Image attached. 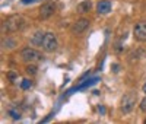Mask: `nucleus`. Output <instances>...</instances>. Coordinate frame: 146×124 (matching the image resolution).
Returning <instances> with one entry per match:
<instances>
[{
  "label": "nucleus",
  "instance_id": "20e7f679",
  "mask_svg": "<svg viewBox=\"0 0 146 124\" xmlns=\"http://www.w3.org/2000/svg\"><path fill=\"white\" fill-rule=\"evenodd\" d=\"M21 57H22V60L25 61V63H34V61H36V60H41L42 56L36 51L35 48L27 47V48H23L21 51Z\"/></svg>",
  "mask_w": 146,
  "mask_h": 124
},
{
  "label": "nucleus",
  "instance_id": "9d476101",
  "mask_svg": "<svg viewBox=\"0 0 146 124\" xmlns=\"http://www.w3.org/2000/svg\"><path fill=\"white\" fill-rule=\"evenodd\" d=\"M91 7H92L91 0H85V2L78 5V12H79V13H86V12L91 10Z\"/></svg>",
  "mask_w": 146,
  "mask_h": 124
},
{
  "label": "nucleus",
  "instance_id": "f257e3e1",
  "mask_svg": "<svg viewBox=\"0 0 146 124\" xmlns=\"http://www.w3.org/2000/svg\"><path fill=\"white\" fill-rule=\"evenodd\" d=\"M25 25H27V19L23 16H21V15H12L7 19L3 21L2 28L6 32H16V31H21Z\"/></svg>",
  "mask_w": 146,
  "mask_h": 124
},
{
  "label": "nucleus",
  "instance_id": "6e6552de",
  "mask_svg": "<svg viewBox=\"0 0 146 124\" xmlns=\"http://www.w3.org/2000/svg\"><path fill=\"white\" fill-rule=\"evenodd\" d=\"M113 9V5L110 0H101V2H98V5H96V12H98L100 15H107L110 13Z\"/></svg>",
  "mask_w": 146,
  "mask_h": 124
},
{
  "label": "nucleus",
  "instance_id": "4468645a",
  "mask_svg": "<svg viewBox=\"0 0 146 124\" xmlns=\"http://www.w3.org/2000/svg\"><path fill=\"white\" fill-rule=\"evenodd\" d=\"M31 86H32V82H31V80H28V79L22 80V83H21V88H22V89H29Z\"/></svg>",
  "mask_w": 146,
  "mask_h": 124
},
{
  "label": "nucleus",
  "instance_id": "f03ea898",
  "mask_svg": "<svg viewBox=\"0 0 146 124\" xmlns=\"http://www.w3.org/2000/svg\"><path fill=\"white\" fill-rule=\"evenodd\" d=\"M136 101H137V95L135 92H127L123 95V98H121V101H120V109H121V113L123 114H129L133 111V108H135L136 105Z\"/></svg>",
  "mask_w": 146,
  "mask_h": 124
},
{
  "label": "nucleus",
  "instance_id": "39448f33",
  "mask_svg": "<svg viewBox=\"0 0 146 124\" xmlns=\"http://www.w3.org/2000/svg\"><path fill=\"white\" fill-rule=\"evenodd\" d=\"M133 35H135V38L140 42L146 41V21H140L135 25V28H133Z\"/></svg>",
  "mask_w": 146,
  "mask_h": 124
},
{
  "label": "nucleus",
  "instance_id": "9b49d317",
  "mask_svg": "<svg viewBox=\"0 0 146 124\" xmlns=\"http://www.w3.org/2000/svg\"><path fill=\"white\" fill-rule=\"evenodd\" d=\"M2 44H3V48H13L15 44H16V41L12 40V38H6V40L2 41Z\"/></svg>",
  "mask_w": 146,
  "mask_h": 124
},
{
  "label": "nucleus",
  "instance_id": "f3484780",
  "mask_svg": "<svg viewBox=\"0 0 146 124\" xmlns=\"http://www.w3.org/2000/svg\"><path fill=\"white\" fill-rule=\"evenodd\" d=\"M142 91H143V92H145V95H146V82H145V83H143V86H142Z\"/></svg>",
  "mask_w": 146,
  "mask_h": 124
},
{
  "label": "nucleus",
  "instance_id": "dca6fc26",
  "mask_svg": "<svg viewBox=\"0 0 146 124\" xmlns=\"http://www.w3.org/2000/svg\"><path fill=\"white\" fill-rule=\"evenodd\" d=\"M34 2H36V0H22L23 5H29V3H34Z\"/></svg>",
  "mask_w": 146,
  "mask_h": 124
},
{
  "label": "nucleus",
  "instance_id": "2eb2a0df",
  "mask_svg": "<svg viewBox=\"0 0 146 124\" xmlns=\"http://www.w3.org/2000/svg\"><path fill=\"white\" fill-rule=\"evenodd\" d=\"M140 109L143 111V113H146V96L142 99V102H140Z\"/></svg>",
  "mask_w": 146,
  "mask_h": 124
},
{
  "label": "nucleus",
  "instance_id": "a211bd4d",
  "mask_svg": "<svg viewBox=\"0 0 146 124\" xmlns=\"http://www.w3.org/2000/svg\"><path fill=\"white\" fill-rule=\"evenodd\" d=\"M145 124H146V120H145Z\"/></svg>",
  "mask_w": 146,
  "mask_h": 124
},
{
  "label": "nucleus",
  "instance_id": "423d86ee",
  "mask_svg": "<svg viewBox=\"0 0 146 124\" xmlns=\"http://www.w3.org/2000/svg\"><path fill=\"white\" fill-rule=\"evenodd\" d=\"M89 19H86V18H80V19H78L75 23L72 25V32L73 34H76V35H80L82 32H85L88 28H89Z\"/></svg>",
  "mask_w": 146,
  "mask_h": 124
},
{
  "label": "nucleus",
  "instance_id": "7ed1b4c3",
  "mask_svg": "<svg viewBox=\"0 0 146 124\" xmlns=\"http://www.w3.org/2000/svg\"><path fill=\"white\" fill-rule=\"evenodd\" d=\"M42 50L47 53H53L58 48V41H57V36L54 32H45L44 35V40H42Z\"/></svg>",
  "mask_w": 146,
  "mask_h": 124
},
{
  "label": "nucleus",
  "instance_id": "1a4fd4ad",
  "mask_svg": "<svg viewBox=\"0 0 146 124\" xmlns=\"http://www.w3.org/2000/svg\"><path fill=\"white\" fill-rule=\"evenodd\" d=\"M44 35H45V32H42V31H36V32L34 34V36L31 38V42H32L34 45H42Z\"/></svg>",
  "mask_w": 146,
  "mask_h": 124
},
{
  "label": "nucleus",
  "instance_id": "0eeeda50",
  "mask_svg": "<svg viewBox=\"0 0 146 124\" xmlns=\"http://www.w3.org/2000/svg\"><path fill=\"white\" fill-rule=\"evenodd\" d=\"M54 12H56V3L54 2H47L40 9V18L41 19H48V18H51L54 15Z\"/></svg>",
  "mask_w": 146,
  "mask_h": 124
},
{
  "label": "nucleus",
  "instance_id": "ddd939ff",
  "mask_svg": "<svg viewBox=\"0 0 146 124\" xmlns=\"http://www.w3.org/2000/svg\"><path fill=\"white\" fill-rule=\"evenodd\" d=\"M9 114H10V117L13 120H19L21 118V113L18 109H9Z\"/></svg>",
  "mask_w": 146,
  "mask_h": 124
},
{
  "label": "nucleus",
  "instance_id": "f8f14e48",
  "mask_svg": "<svg viewBox=\"0 0 146 124\" xmlns=\"http://www.w3.org/2000/svg\"><path fill=\"white\" fill-rule=\"evenodd\" d=\"M36 69H38V67H36L35 64H32V63H29L28 66H27V73L29 74V76H34V74H36V72H38V70H36Z\"/></svg>",
  "mask_w": 146,
  "mask_h": 124
}]
</instances>
